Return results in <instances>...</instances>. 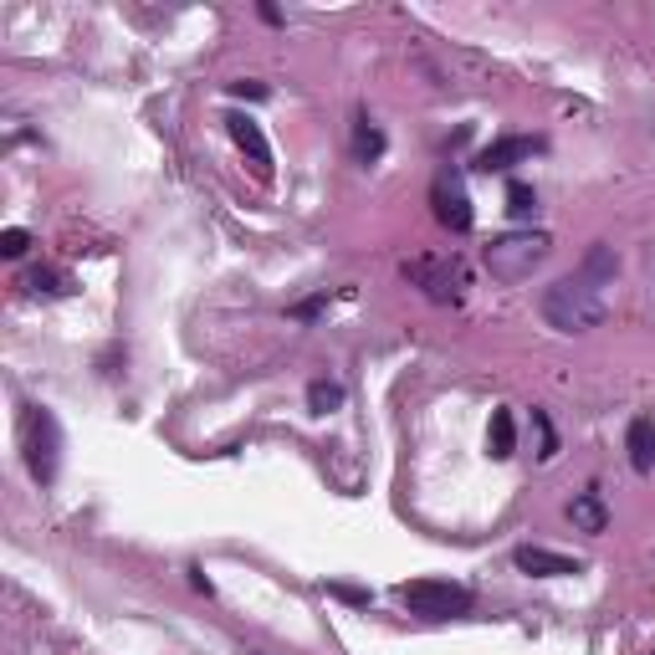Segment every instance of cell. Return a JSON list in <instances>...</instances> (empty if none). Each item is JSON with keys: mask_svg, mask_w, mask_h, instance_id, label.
<instances>
[{"mask_svg": "<svg viewBox=\"0 0 655 655\" xmlns=\"http://www.w3.org/2000/svg\"><path fill=\"white\" fill-rule=\"evenodd\" d=\"M615 277H620V256L609 251V246H589L584 267H579L574 277H558V282L543 292V318H548V328H558V333H584V328L604 323Z\"/></svg>", "mask_w": 655, "mask_h": 655, "instance_id": "6da1fadb", "label": "cell"}, {"mask_svg": "<svg viewBox=\"0 0 655 655\" xmlns=\"http://www.w3.org/2000/svg\"><path fill=\"white\" fill-rule=\"evenodd\" d=\"M548 251H553L548 231H507L487 246V272L497 282H522V277H533V267H543Z\"/></svg>", "mask_w": 655, "mask_h": 655, "instance_id": "7a4b0ae2", "label": "cell"}, {"mask_svg": "<svg viewBox=\"0 0 655 655\" xmlns=\"http://www.w3.org/2000/svg\"><path fill=\"white\" fill-rule=\"evenodd\" d=\"M405 282H415L430 302H441V308H456V302L466 297V261L461 256H415L405 261Z\"/></svg>", "mask_w": 655, "mask_h": 655, "instance_id": "3957f363", "label": "cell"}, {"mask_svg": "<svg viewBox=\"0 0 655 655\" xmlns=\"http://www.w3.org/2000/svg\"><path fill=\"white\" fill-rule=\"evenodd\" d=\"M21 446H26V466L41 487L57 482V456H62V430L52 410H26L21 420Z\"/></svg>", "mask_w": 655, "mask_h": 655, "instance_id": "277c9868", "label": "cell"}, {"mask_svg": "<svg viewBox=\"0 0 655 655\" xmlns=\"http://www.w3.org/2000/svg\"><path fill=\"white\" fill-rule=\"evenodd\" d=\"M400 599L410 604V615H425V620H451V615L471 609V589H461L451 579H410V584H400Z\"/></svg>", "mask_w": 655, "mask_h": 655, "instance_id": "5b68a950", "label": "cell"}, {"mask_svg": "<svg viewBox=\"0 0 655 655\" xmlns=\"http://www.w3.org/2000/svg\"><path fill=\"white\" fill-rule=\"evenodd\" d=\"M430 205H435V221H441L446 231H471V195H466V185H461V174L456 169H441L435 174V185H430Z\"/></svg>", "mask_w": 655, "mask_h": 655, "instance_id": "8992f818", "label": "cell"}, {"mask_svg": "<svg viewBox=\"0 0 655 655\" xmlns=\"http://www.w3.org/2000/svg\"><path fill=\"white\" fill-rule=\"evenodd\" d=\"M512 563H517L522 574H533V579H563V574H579V569H584L579 558H563V553H553V548H533V543H528V548H517Z\"/></svg>", "mask_w": 655, "mask_h": 655, "instance_id": "52a82bcc", "label": "cell"}, {"mask_svg": "<svg viewBox=\"0 0 655 655\" xmlns=\"http://www.w3.org/2000/svg\"><path fill=\"white\" fill-rule=\"evenodd\" d=\"M226 128H231V139L241 144V154H251L256 174L267 180V174H272V144H267V134H261V123H251L246 113H231V118H226Z\"/></svg>", "mask_w": 655, "mask_h": 655, "instance_id": "ba28073f", "label": "cell"}, {"mask_svg": "<svg viewBox=\"0 0 655 655\" xmlns=\"http://www.w3.org/2000/svg\"><path fill=\"white\" fill-rule=\"evenodd\" d=\"M543 144L538 139H497V144H487L482 154H476V169L482 174H492V169H512L517 159H533Z\"/></svg>", "mask_w": 655, "mask_h": 655, "instance_id": "9c48e42d", "label": "cell"}, {"mask_svg": "<svg viewBox=\"0 0 655 655\" xmlns=\"http://www.w3.org/2000/svg\"><path fill=\"white\" fill-rule=\"evenodd\" d=\"M625 451H630V466H635L640 476L655 471V420H650V415H635V420H630V430H625Z\"/></svg>", "mask_w": 655, "mask_h": 655, "instance_id": "30bf717a", "label": "cell"}, {"mask_svg": "<svg viewBox=\"0 0 655 655\" xmlns=\"http://www.w3.org/2000/svg\"><path fill=\"white\" fill-rule=\"evenodd\" d=\"M569 517H574V528H584V533H604V528H609V512H604V502H599L594 487L569 502Z\"/></svg>", "mask_w": 655, "mask_h": 655, "instance_id": "8fae6325", "label": "cell"}, {"mask_svg": "<svg viewBox=\"0 0 655 655\" xmlns=\"http://www.w3.org/2000/svg\"><path fill=\"white\" fill-rule=\"evenodd\" d=\"M517 446V425H512V410H492V425H487V451L492 461H507Z\"/></svg>", "mask_w": 655, "mask_h": 655, "instance_id": "7c38bea8", "label": "cell"}, {"mask_svg": "<svg viewBox=\"0 0 655 655\" xmlns=\"http://www.w3.org/2000/svg\"><path fill=\"white\" fill-rule=\"evenodd\" d=\"M343 400H348V395H343L338 379H313V384H308V410H313V415H333V410H343Z\"/></svg>", "mask_w": 655, "mask_h": 655, "instance_id": "4fadbf2b", "label": "cell"}, {"mask_svg": "<svg viewBox=\"0 0 655 655\" xmlns=\"http://www.w3.org/2000/svg\"><path fill=\"white\" fill-rule=\"evenodd\" d=\"M354 154H359L364 164H374V159L384 154V134H379V128H374L369 118H359V123H354Z\"/></svg>", "mask_w": 655, "mask_h": 655, "instance_id": "5bb4252c", "label": "cell"}, {"mask_svg": "<svg viewBox=\"0 0 655 655\" xmlns=\"http://www.w3.org/2000/svg\"><path fill=\"white\" fill-rule=\"evenodd\" d=\"M507 215H517V221L538 215V190H533V185H522V180H512V185H507Z\"/></svg>", "mask_w": 655, "mask_h": 655, "instance_id": "9a60e30c", "label": "cell"}, {"mask_svg": "<svg viewBox=\"0 0 655 655\" xmlns=\"http://www.w3.org/2000/svg\"><path fill=\"white\" fill-rule=\"evenodd\" d=\"M26 287H31V292H47V297H62V292H72V282H67L62 272H52V267H36V272H26Z\"/></svg>", "mask_w": 655, "mask_h": 655, "instance_id": "2e32d148", "label": "cell"}, {"mask_svg": "<svg viewBox=\"0 0 655 655\" xmlns=\"http://www.w3.org/2000/svg\"><path fill=\"white\" fill-rule=\"evenodd\" d=\"M533 425H538V441H543V451H538V456H543V461H553V456H558V435H553V420H548L543 410H533Z\"/></svg>", "mask_w": 655, "mask_h": 655, "instance_id": "e0dca14e", "label": "cell"}, {"mask_svg": "<svg viewBox=\"0 0 655 655\" xmlns=\"http://www.w3.org/2000/svg\"><path fill=\"white\" fill-rule=\"evenodd\" d=\"M26 246H31V236H26L21 226H11L6 236H0V256H11V261H16V256H26Z\"/></svg>", "mask_w": 655, "mask_h": 655, "instance_id": "ac0fdd59", "label": "cell"}, {"mask_svg": "<svg viewBox=\"0 0 655 655\" xmlns=\"http://www.w3.org/2000/svg\"><path fill=\"white\" fill-rule=\"evenodd\" d=\"M328 308V292H318V297H308V302H297V308H292V318H318Z\"/></svg>", "mask_w": 655, "mask_h": 655, "instance_id": "d6986e66", "label": "cell"}, {"mask_svg": "<svg viewBox=\"0 0 655 655\" xmlns=\"http://www.w3.org/2000/svg\"><path fill=\"white\" fill-rule=\"evenodd\" d=\"M231 98H267V87H261V82H231Z\"/></svg>", "mask_w": 655, "mask_h": 655, "instance_id": "ffe728a7", "label": "cell"}, {"mask_svg": "<svg viewBox=\"0 0 655 655\" xmlns=\"http://www.w3.org/2000/svg\"><path fill=\"white\" fill-rule=\"evenodd\" d=\"M333 594H338V599H348V604H369V594H364V589H343V584H338Z\"/></svg>", "mask_w": 655, "mask_h": 655, "instance_id": "44dd1931", "label": "cell"}, {"mask_svg": "<svg viewBox=\"0 0 655 655\" xmlns=\"http://www.w3.org/2000/svg\"><path fill=\"white\" fill-rule=\"evenodd\" d=\"M190 584H195L200 594H210V579H205V569H190Z\"/></svg>", "mask_w": 655, "mask_h": 655, "instance_id": "7402d4cb", "label": "cell"}]
</instances>
